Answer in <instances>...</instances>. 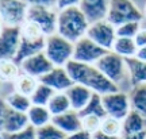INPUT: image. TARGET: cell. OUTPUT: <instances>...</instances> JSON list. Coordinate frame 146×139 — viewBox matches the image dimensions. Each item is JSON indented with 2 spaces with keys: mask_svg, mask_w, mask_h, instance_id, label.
<instances>
[{
  "mask_svg": "<svg viewBox=\"0 0 146 139\" xmlns=\"http://www.w3.org/2000/svg\"><path fill=\"white\" fill-rule=\"evenodd\" d=\"M22 27L3 26L0 32V60H14L21 43Z\"/></svg>",
  "mask_w": 146,
  "mask_h": 139,
  "instance_id": "12",
  "label": "cell"
},
{
  "mask_svg": "<svg viewBox=\"0 0 146 139\" xmlns=\"http://www.w3.org/2000/svg\"><path fill=\"white\" fill-rule=\"evenodd\" d=\"M41 84H45L49 88H52L54 92H66L72 87L73 80L69 76L68 70L65 68H53L49 73L38 80Z\"/></svg>",
  "mask_w": 146,
  "mask_h": 139,
  "instance_id": "14",
  "label": "cell"
},
{
  "mask_svg": "<svg viewBox=\"0 0 146 139\" xmlns=\"http://www.w3.org/2000/svg\"><path fill=\"white\" fill-rule=\"evenodd\" d=\"M19 66H21L22 73H26L29 76H33V77L39 80L46 73L50 72L54 68V65L50 62V60L46 57L45 53H39V54L29 57L27 60L22 62Z\"/></svg>",
  "mask_w": 146,
  "mask_h": 139,
  "instance_id": "13",
  "label": "cell"
},
{
  "mask_svg": "<svg viewBox=\"0 0 146 139\" xmlns=\"http://www.w3.org/2000/svg\"><path fill=\"white\" fill-rule=\"evenodd\" d=\"M45 47H46V35L43 34L41 27L33 22L26 21L22 26L21 43L14 60L18 65H21L29 57L43 53Z\"/></svg>",
  "mask_w": 146,
  "mask_h": 139,
  "instance_id": "3",
  "label": "cell"
},
{
  "mask_svg": "<svg viewBox=\"0 0 146 139\" xmlns=\"http://www.w3.org/2000/svg\"><path fill=\"white\" fill-rule=\"evenodd\" d=\"M134 41H135V43H137V46H138V49H139V47L146 46V28H145V27L138 31V34L135 35Z\"/></svg>",
  "mask_w": 146,
  "mask_h": 139,
  "instance_id": "38",
  "label": "cell"
},
{
  "mask_svg": "<svg viewBox=\"0 0 146 139\" xmlns=\"http://www.w3.org/2000/svg\"><path fill=\"white\" fill-rule=\"evenodd\" d=\"M68 135L57 128L53 123H49L41 128H36V139H66Z\"/></svg>",
  "mask_w": 146,
  "mask_h": 139,
  "instance_id": "31",
  "label": "cell"
},
{
  "mask_svg": "<svg viewBox=\"0 0 146 139\" xmlns=\"http://www.w3.org/2000/svg\"><path fill=\"white\" fill-rule=\"evenodd\" d=\"M38 85H39L38 78L29 76L26 73H21V76L16 78V81L14 83V91L25 95L27 97H31Z\"/></svg>",
  "mask_w": 146,
  "mask_h": 139,
  "instance_id": "24",
  "label": "cell"
},
{
  "mask_svg": "<svg viewBox=\"0 0 146 139\" xmlns=\"http://www.w3.org/2000/svg\"><path fill=\"white\" fill-rule=\"evenodd\" d=\"M30 5H42L47 8H57V0H26Z\"/></svg>",
  "mask_w": 146,
  "mask_h": 139,
  "instance_id": "35",
  "label": "cell"
},
{
  "mask_svg": "<svg viewBox=\"0 0 146 139\" xmlns=\"http://www.w3.org/2000/svg\"><path fill=\"white\" fill-rule=\"evenodd\" d=\"M81 0H57V10H64L68 7H76L80 4Z\"/></svg>",
  "mask_w": 146,
  "mask_h": 139,
  "instance_id": "37",
  "label": "cell"
},
{
  "mask_svg": "<svg viewBox=\"0 0 146 139\" xmlns=\"http://www.w3.org/2000/svg\"><path fill=\"white\" fill-rule=\"evenodd\" d=\"M111 52H114L115 54L123 57V58H133V57L137 56L138 46H137L135 41L133 38H120V36H116L114 47H112Z\"/></svg>",
  "mask_w": 146,
  "mask_h": 139,
  "instance_id": "22",
  "label": "cell"
},
{
  "mask_svg": "<svg viewBox=\"0 0 146 139\" xmlns=\"http://www.w3.org/2000/svg\"><path fill=\"white\" fill-rule=\"evenodd\" d=\"M129 96L131 101V109L137 111L143 118H146V84L133 87Z\"/></svg>",
  "mask_w": 146,
  "mask_h": 139,
  "instance_id": "26",
  "label": "cell"
},
{
  "mask_svg": "<svg viewBox=\"0 0 146 139\" xmlns=\"http://www.w3.org/2000/svg\"><path fill=\"white\" fill-rule=\"evenodd\" d=\"M52 123L60 128L62 132H65L66 135L74 134L77 131L83 130V124H81V116L80 113L76 111H68V112L62 113V115H58V116H53Z\"/></svg>",
  "mask_w": 146,
  "mask_h": 139,
  "instance_id": "16",
  "label": "cell"
},
{
  "mask_svg": "<svg viewBox=\"0 0 146 139\" xmlns=\"http://www.w3.org/2000/svg\"><path fill=\"white\" fill-rule=\"evenodd\" d=\"M85 36H88L91 41H94L100 47L111 52L114 47L115 39H116V27L112 26L108 21L104 19V21L89 24V28Z\"/></svg>",
  "mask_w": 146,
  "mask_h": 139,
  "instance_id": "10",
  "label": "cell"
},
{
  "mask_svg": "<svg viewBox=\"0 0 146 139\" xmlns=\"http://www.w3.org/2000/svg\"><path fill=\"white\" fill-rule=\"evenodd\" d=\"M21 66L15 60H0V81L1 83H15L21 76Z\"/></svg>",
  "mask_w": 146,
  "mask_h": 139,
  "instance_id": "25",
  "label": "cell"
},
{
  "mask_svg": "<svg viewBox=\"0 0 146 139\" xmlns=\"http://www.w3.org/2000/svg\"><path fill=\"white\" fill-rule=\"evenodd\" d=\"M30 4L26 0H0V19L4 26L22 27L27 21Z\"/></svg>",
  "mask_w": 146,
  "mask_h": 139,
  "instance_id": "6",
  "label": "cell"
},
{
  "mask_svg": "<svg viewBox=\"0 0 146 139\" xmlns=\"http://www.w3.org/2000/svg\"><path fill=\"white\" fill-rule=\"evenodd\" d=\"M125 61L131 85L138 87V85L146 84V62L138 60L137 57L125 58Z\"/></svg>",
  "mask_w": 146,
  "mask_h": 139,
  "instance_id": "19",
  "label": "cell"
},
{
  "mask_svg": "<svg viewBox=\"0 0 146 139\" xmlns=\"http://www.w3.org/2000/svg\"><path fill=\"white\" fill-rule=\"evenodd\" d=\"M95 66L116 85H119V83L123 81V78L127 74L125 58L115 54L114 52H108L106 56H103L95 64Z\"/></svg>",
  "mask_w": 146,
  "mask_h": 139,
  "instance_id": "7",
  "label": "cell"
},
{
  "mask_svg": "<svg viewBox=\"0 0 146 139\" xmlns=\"http://www.w3.org/2000/svg\"><path fill=\"white\" fill-rule=\"evenodd\" d=\"M108 50H106L94 41H91L88 36H84L80 41L74 43V52H73V61L95 65L103 56H106Z\"/></svg>",
  "mask_w": 146,
  "mask_h": 139,
  "instance_id": "11",
  "label": "cell"
},
{
  "mask_svg": "<svg viewBox=\"0 0 146 139\" xmlns=\"http://www.w3.org/2000/svg\"><path fill=\"white\" fill-rule=\"evenodd\" d=\"M85 115H95V116H99V118H102V119H104L106 116H107L100 95H98V93H94V95H92L88 105L80 112V116H85Z\"/></svg>",
  "mask_w": 146,
  "mask_h": 139,
  "instance_id": "28",
  "label": "cell"
},
{
  "mask_svg": "<svg viewBox=\"0 0 146 139\" xmlns=\"http://www.w3.org/2000/svg\"><path fill=\"white\" fill-rule=\"evenodd\" d=\"M102 101L107 116L115 118L118 120H123L131 111L130 96L120 91L102 96Z\"/></svg>",
  "mask_w": 146,
  "mask_h": 139,
  "instance_id": "9",
  "label": "cell"
},
{
  "mask_svg": "<svg viewBox=\"0 0 146 139\" xmlns=\"http://www.w3.org/2000/svg\"><path fill=\"white\" fill-rule=\"evenodd\" d=\"M54 91H53L52 88H49L47 85L45 84H41L36 87L35 92L33 93L31 99V103L33 105H41V107H47V104L50 101V99L54 96Z\"/></svg>",
  "mask_w": 146,
  "mask_h": 139,
  "instance_id": "29",
  "label": "cell"
},
{
  "mask_svg": "<svg viewBox=\"0 0 146 139\" xmlns=\"http://www.w3.org/2000/svg\"><path fill=\"white\" fill-rule=\"evenodd\" d=\"M66 139H92V134H89L87 131H77V132H74V134H70L66 136Z\"/></svg>",
  "mask_w": 146,
  "mask_h": 139,
  "instance_id": "39",
  "label": "cell"
},
{
  "mask_svg": "<svg viewBox=\"0 0 146 139\" xmlns=\"http://www.w3.org/2000/svg\"><path fill=\"white\" fill-rule=\"evenodd\" d=\"M47 109L50 111L52 116H58L72 109L68 95L65 92H56L47 104Z\"/></svg>",
  "mask_w": 146,
  "mask_h": 139,
  "instance_id": "23",
  "label": "cell"
},
{
  "mask_svg": "<svg viewBox=\"0 0 146 139\" xmlns=\"http://www.w3.org/2000/svg\"><path fill=\"white\" fill-rule=\"evenodd\" d=\"M141 22H129L122 26L116 27V36L120 38H135L138 31L141 30Z\"/></svg>",
  "mask_w": 146,
  "mask_h": 139,
  "instance_id": "32",
  "label": "cell"
},
{
  "mask_svg": "<svg viewBox=\"0 0 146 139\" xmlns=\"http://www.w3.org/2000/svg\"><path fill=\"white\" fill-rule=\"evenodd\" d=\"M0 139H3V135H1V132H0Z\"/></svg>",
  "mask_w": 146,
  "mask_h": 139,
  "instance_id": "45",
  "label": "cell"
},
{
  "mask_svg": "<svg viewBox=\"0 0 146 139\" xmlns=\"http://www.w3.org/2000/svg\"><path fill=\"white\" fill-rule=\"evenodd\" d=\"M78 7L84 12V15L87 16L88 22L92 24L107 19L110 0H81Z\"/></svg>",
  "mask_w": 146,
  "mask_h": 139,
  "instance_id": "15",
  "label": "cell"
},
{
  "mask_svg": "<svg viewBox=\"0 0 146 139\" xmlns=\"http://www.w3.org/2000/svg\"><path fill=\"white\" fill-rule=\"evenodd\" d=\"M3 139H36V130L29 126L23 131L15 134H3Z\"/></svg>",
  "mask_w": 146,
  "mask_h": 139,
  "instance_id": "34",
  "label": "cell"
},
{
  "mask_svg": "<svg viewBox=\"0 0 146 139\" xmlns=\"http://www.w3.org/2000/svg\"><path fill=\"white\" fill-rule=\"evenodd\" d=\"M0 87H1V81H0Z\"/></svg>",
  "mask_w": 146,
  "mask_h": 139,
  "instance_id": "46",
  "label": "cell"
},
{
  "mask_svg": "<svg viewBox=\"0 0 146 139\" xmlns=\"http://www.w3.org/2000/svg\"><path fill=\"white\" fill-rule=\"evenodd\" d=\"M102 120L103 119L95 115H85L81 116V124H83V130L87 131L89 134L94 135L95 132L100 131V126H102Z\"/></svg>",
  "mask_w": 146,
  "mask_h": 139,
  "instance_id": "33",
  "label": "cell"
},
{
  "mask_svg": "<svg viewBox=\"0 0 146 139\" xmlns=\"http://www.w3.org/2000/svg\"><path fill=\"white\" fill-rule=\"evenodd\" d=\"M3 26H4V24H3V22H1V19H0V32H1V30H3Z\"/></svg>",
  "mask_w": 146,
  "mask_h": 139,
  "instance_id": "43",
  "label": "cell"
},
{
  "mask_svg": "<svg viewBox=\"0 0 146 139\" xmlns=\"http://www.w3.org/2000/svg\"><path fill=\"white\" fill-rule=\"evenodd\" d=\"M5 101L8 104V107L14 111H18V112H23V113H27L29 109L31 108V99L22 95V93H18V92H11L5 96Z\"/></svg>",
  "mask_w": 146,
  "mask_h": 139,
  "instance_id": "27",
  "label": "cell"
},
{
  "mask_svg": "<svg viewBox=\"0 0 146 139\" xmlns=\"http://www.w3.org/2000/svg\"><path fill=\"white\" fill-rule=\"evenodd\" d=\"M30 126L27 113L18 112L14 109H8V112L5 115L4 123L1 127V135L3 134H15L19 131H23L25 128H27Z\"/></svg>",
  "mask_w": 146,
  "mask_h": 139,
  "instance_id": "18",
  "label": "cell"
},
{
  "mask_svg": "<svg viewBox=\"0 0 146 139\" xmlns=\"http://www.w3.org/2000/svg\"><path fill=\"white\" fill-rule=\"evenodd\" d=\"M143 16L146 18V5H145V10H143Z\"/></svg>",
  "mask_w": 146,
  "mask_h": 139,
  "instance_id": "44",
  "label": "cell"
},
{
  "mask_svg": "<svg viewBox=\"0 0 146 139\" xmlns=\"http://www.w3.org/2000/svg\"><path fill=\"white\" fill-rule=\"evenodd\" d=\"M65 93L68 95L72 109L78 113L88 105L89 100H91L92 95H94V92L91 89H88L84 85H80V84H73Z\"/></svg>",
  "mask_w": 146,
  "mask_h": 139,
  "instance_id": "17",
  "label": "cell"
},
{
  "mask_svg": "<svg viewBox=\"0 0 146 139\" xmlns=\"http://www.w3.org/2000/svg\"><path fill=\"white\" fill-rule=\"evenodd\" d=\"M100 131L107 135H111V136H122V134H123L122 120H118V119L111 118V116H106L102 120Z\"/></svg>",
  "mask_w": 146,
  "mask_h": 139,
  "instance_id": "30",
  "label": "cell"
},
{
  "mask_svg": "<svg viewBox=\"0 0 146 139\" xmlns=\"http://www.w3.org/2000/svg\"><path fill=\"white\" fill-rule=\"evenodd\" d=\"M122 124H123V134L122 135L138 134V132H142L146 130V118H143L137 111L131 109L130 113L122 120Z\"/></svg>",
  "mask_w": 146,
  "mask_h": 139,
  "instance_id": "20",
  "label": "cell"
},
{
  "mask_svg": "<svg viewBox=\"0 0 146 139\" xmlns=\"http://www.w3.org/2000/svg\"><path fill=\"white\" fill-rule=\"evenodd\" d=\"M8 109H10V107L5 101V97L0 96V132H1V127H3V123H4L5 115L8 112Z\"/></svg>",
  "mask_w": 146,
  "mask_h": 139,
  "instance_id": "36",
  "label": "cell"
},
{
  "mask_svg": "<svg viewBox=\"0 0 146 139\" xmlns=\"http://www.w3.org/2000/svg\"><path fill=\"white\" fill-rule=\"evenodd\" d=\"M137 58L138 60H141V61H145L146 62V46L143 47H139L138 49V52H137Z\"/></svg>",
  "mask_w": 146,
  "mask_h": 139,
  "instance_id": "42",
  "label": "cell"
},
{
  "mask_svg": "<svg viewBox=\"0 0 146 139\" xmlns=\"http://www.w3.org/2000/svg\"><path fill=\"white\" fill-rule=\"evenodd\" d=\"M73 52H74V43L68 41L60 34H53L46 36V47L45 54L50 60L56 68H65L69 61L73 60Z\"/></svg>",
  "mask_w": 146,
  "mask_h": 139,
  "instance_id": "4",
  "label": "cell"
},
{
  "mask_svg": "<svg viewBox=\"0 0 146 139\" xmlns=\"http://www.w3.org/2000/svg\"><path fill=\"white\" fill-rule=\"evenodd\" d=\"M92 139H122V136H111V135H107L102 131H98L92 135Z\"/></svg>",
  "mask_w": 146,
  "mask_h": 139,
  "instance_id": "40",
  "label": "cell"
},
{
  "mask_svg": "<svg viewBox=\"0 0 146 139\" xmlns=\"http://www.w3.org/2000/svg\"><path fill=\"white\" fill-rule=\"evenodd\" d=\"M122 139H146V130L138 134H129V135H122Z\"/></svg>",
  "mask_w": 146,
  "mask_h": 139,
  "instance_id": "41",
  "label": "cell"
},
{
  "mask_svg": "<svg viewBox=\"0 0 146 139\" xmlns=\"http://www.w3.org/2000/svg\"><path fill=\"white\" fill-rule=\"evenodd\" d=\"M57 8H47V7H42V5H30L29 7L27 21L38 24L46 36L57 32Z\"/></svg>",
  "mask_w": 146,
  "mask_h": 139,
  "instance_id": "8",
  "label": "cell"
},
{
  "mask_svg": "<svg viewBox=\"0 0 146 139\" xmlns=\"http://www.w3.org/2000/svg\"><path fill=\"white\" fill-rule=\"evenodd\" d=\"M145 16L133 0H110L107 19L112 26L119 27L129 22H141Z\"/></svg>",
  "mask_w": 146,
  "mask_h": 139,
  "instance_id": "5",
  "label": "cell"
},
{
  "mask_svg": "<svg viewBox=\"0 0 146 139\" xmlns=\"http://www.w3.org/2000/svg\"><path fill=\"white\" fill-rule=\"evenodd\" d=\"M65 69L68 70L69 76L74 84L84 85L88 89H91L94 93H98L100 96L119 91V85H116L111 80H108L95 65L81 64V62L72 60L68 62Z\"/></svg>",
  "mask_w": 146,
  "mask_h": 139,
  "instance_id": "1",
  "label": "cell"
},
{
  "mask_svg": "<svg viewBox=\"0 0 146 139\" xmlns=\"http://www.w3.org/2000/svg\"><path fill=\"white\" fill-rule=\"evenodd\" d=\"M89 24L91 23L78 5L58 11L57 34L62 35L72 43H76L87 35Z\"/></svg>",
  "mask_w": 146,
  "mask_h": 139,
  "instance_id": "2",
  "label": "cell"
},
{
  "mask_svg": "<svg viewBox=\"0 0 146 139\" xmlns=\"http://www.w3.org/2000/svg\"><path fill=\"white\" fill-rule=\"evenodd\" d=\"M27 118L30 122V126L34 128H41L46 124L52 123V113L47 109V107H41V105H31V108L27 112Z\"/></svg>",
  "mask_w": 146,
  "mask_h": 139,
  "instance_id": "21",
  "label": "cell"
}]
</instances>
